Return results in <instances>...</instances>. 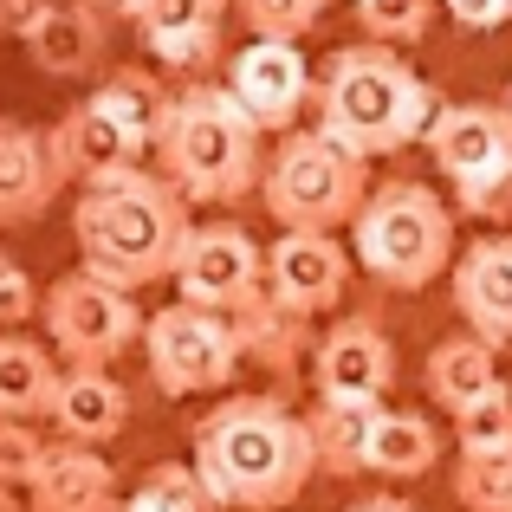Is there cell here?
<instances>
[{
	"label": "cell",
	"mask_w": 512,
	"mask_h": 512,
	"mask_svg": "<svg viewBox=\"0 0 512 512\" xmlns=\"http://www.w3.org/2000/svg\"><path fill=\"white\" fill-rule=\"evenodd\" d=\"M383 415V402H338V396H318L305 409V435H312L318 454V474L331 480H357L370 474V428Z\"/></svg>",
	"instance_id": "obj_24"
},
{
	"label": "cell",
	"mask_w": 512,
	"mask_h": 512,
	"mask_svg": "<svg viewBox=\"0 0 512 512\" xmlns=\"http://www.w3.org/2000/svg\"><path fill=\"white\" fill-rule=\"evenodd\" d=\"M46 137H52V156H59V175H65V182H78V188L111 182V175H124V169H143V156H150L98 98L72 104Z\"/></svg>",
	"instance_id": "obj_14"
},
{
	"label": "cell",
	"mask_w": 512,
	"mask_h": 512,
	"mask_svg": "<svg viewBox=\"0 0 512 512\" xmlns=\"http://www.w3.org/2000/svg\"><path fill=\"white\" fill-rule=\"evenodd\" d=\"M454 312L487 344H512V234H480L454 260Z\"/></svg>",
	"instance_id": "obj_16"
},
{
	"label": "cell",
	"mask_w": 512,
	"mask_h": 512,
	"mask_svg": "<svg viewBox=\"0 0 512 512\" xmlns=\"http://www.w3.org/2000/svg\"><path fill=\"white\" fill-rule=\"evenodd\" d=\"M506 111H512V85H506Z\"/></svg>",
	"instance_id": "obj_40"
},
{
	"label": "cell",
	"mask_w": 512,
	"mask_h": 512,
	"mask_svg": "<svg viewBox=\"0 0 512 512\" xmlns=\"http://www.w3.org/2000/svg\"><path fill=\"white\" fill-rule=\"evenodd\" d=\"M39 305H46V292H39L33 273L0 247V331H20L26 318H39Z\"/></svg>",
	"instance_id": "obj_33"
},
{
	"label": "cell",
	"mask_w": 512,
	"mask_h": 512,
	"mask_svg": "<svg viewBox=\"0 0 512 512\" xmlns=\"http://www.w3.org/2000/svg\"><path fill=\"white\" fill-rule=\"evenodd\" d=\"M0 512H33V506L20 500V487H7V480H0Z\"/></svg>",
	"instance_id": "obj_38"
},
{
	"label": "cell",
	"mask_w": 512,
	"mask_h": 512,
	"mask_svg": "<svg viewBox=\"0 0 512 512\" xmlns=\"http://www.w3.org/2000/svg\"><path fill=\"white\" fill-rule=\"evenodd\" d=\"M428 156L454 182V201L474 221L512 214V111L506 104H441L428 124Z\"/></svg>",
	"instance_id": "obj_7"
},
{
	"label": "cell",
	"mask_w": 512,
	"mask_h": 512,
	"mask_svg": "<svg viewBox=\"0 0 512 512\" xmlns=\"http://www.w3.org/2000/svg\"><path fill=\"white\" fill-rule=\"evenodd\" d=\"M91 98L104 104V111L117 117V124L130 130V137L143 143V150H156V137H163V124H169V104H175V91L163 85V78L150 72V65H117L111 78H104Z\"/></svg>",
	"instance_id": "obj_26"
},
{
	"label": "cell",
	"mask_w": 512,
	"mask_h": 512,
	"mask_svg": "<svg viewBox=\"0 0 512 512\" xmlns=\"http://www.w3.org/2000/svg\"><path fill=\"white\" fill-rule=\"evenodd\" d=\"M65 175L52 156V137L20 117H0V227H26L59 201Z\"/></svg>",
	"instance_id": "obj_17"
},
{
	"label": "cell",
	"mask_w": 512,
	"mask_h": 512,
	"mask_svg": "<svg viewBox=\"0 0 512 512\" xmlns=\"http://www.w3.org/2000/svg\"><path fill=\"white\" fill-rule=\"evenodd\" d=\"M454 500L467 512H512V448L461 454V467H454Z\"/></svg>",
	"instance_id": "obj_28"
},
{
	"label": "cell",
	"mask_w": 512,
	"mask_h": 512,
	"mask_svg": "<svg viewBox=\"0 0 512 512\" xmlns=\"http://www.w3.org/2000/svg\"><path fill=\"white\" fill-rule=\"evenodd\" d=\"M46 7V0H0V39L7 33H26V20Z\"/></svg>",
	"instance_id": "obj_35"
},
{
	"label": "cell",
	"mask_w": 512,
	"mask_h": 512,
	"mask_svg": "<svg viewBox=\"0 0 512 512\" xmlns=\"http://www.w3.org/2000/svg\"><path fill=\"white\" fill-rule=\"evenodd\" d=\"M195 467L234 512H279L318 480L305 415L279 396H227L195 422Z\"/></svg>",
	"instance_id": "obj_2"
},
{
	"label": "cell",
	"mask_w": 512,
	"mask_h": 512,
	"mask_svg": "<svg viewBox=\"0 0 512 512\" xmlns=\"http://www.w3.org/2000/svg\"><path fill=\"white\" fill-rule=\"evenodd\" d=\"M52 428H59V441L104 448L130 428V389L111 370H65L59 402H52Z\"/></svg>",
	"instance_id": "obj_21"
},
{
	"label": "cell",
	"mask_w": 512,
	"mask_h": 512,
	"mask_svg": "<svg viewBox=\"0 0 512 512\" xmlns=\"http://www.w3.org/2000/svg\"><path fill=\"white\" fill-rule=\"evenodd\" d=\"M435 7L441 0H357V26L376 39V46H415V39H428V26H435Z\"/></svg>",
	"instance_id": "obj_29"
},
{
	"label": "cell",
	"mask_w": 512,
	"mask_h": 512,
	"mask_svg": "<svg viewBox=\"0 0 512 512\" xmlns=\"http://www.w3.org/2000/svg\"><path fill=\"white\" fill-rule=\"evenodd\" d=\"M117 512H150V506H143V500H137V493H130V500H117Z\"/></svg>",
	"instance_id": "obj_39"
},
{
	"label": "cell",
	"mask_w": 512,
	"mask_h": 512,
	"mask_svg": "<svg viewBox=\"0 0 512 512\" xmlns=\"http://www.w3.org/2000/svg\"><path fill=\"white\" fill-rule=\"evenodd\" d=\"M46 454H52V441L39 435V422H7L0 415V480L7 487H33L39 480V467H46Z\"/></svg>",
	"instance_id": "obj_32"
},
{
	"label": "cell",
	"mask_w": 512,
	"mask_h": 512,
	"mask_svg": "<svg viewBox=\"0 0 512 512\" xmlns=\"http://www.w3.org/2000/svg\"><path fill=\"white\" fill-rule=\"evenodd\" d=\"M143 357H150V383L163 396H221L247 363L227 312H208V305H188V299L150 312Z\"/></svg>",
	"instance_id": "obj_9"
},
{
	"label": "cell",
	"mask_w": 512,
	"mask_h": 512,
	"mask_svg": "<svg viewBox=\"0 0 512 512\" xmlns=\"http://www.w3.org/2000/svg\"><path fill=\"white\" fill-rule=\"evenodd\" d=\"M312 111H318V130L331 143H344L350 156L376 163V156H396L409 143L428 137L435 124V91L409 72L396 46H338L318 72V91H312Z\"/></svg>",
	"instance_id": "obj_3"
},
{
	"label": "cell",
	"mask_w": 512,
	"mask_h": 512,
	"mask_svg": "<svg viewBox=\"0 0 512 512\" xmlns=\"http://www.w3.org/2000/svg\"><path fill=\"white\" fill-rule=\"evenodd\" d=\"M20 46L46 78H91L104 65V52H111V26L91 7H78V0H46L26 20Z\"/></svg>",
	"instance_id": "obj_18"
},
{
	"label": "cell",
	"mask_w": 512,
	"mask_h": 512,
	"mask_svg": "<svg viewBox=\"0 0 512 512\" xmlns=\"http://www.w3.org/2000/svg\"><path fill=\"white\" fill-rule=\"evenodd\" d=\"M260 201L279 221V234H338L370 201V163L331 143L325 130H286L266 156Z\"/></svg>",
	"instance_id": "obj_6"
},
{
	"label": "cell",
	"mask_w": 512,
	"mask_h": 512,
	"mask_svg": "<svg viewBox=\"0 0 512 512\" xmlns=\"http://www.w3.org/2000/svg\"><path fill=\"white\" fill-rule=\"evenodd\" d=\"M39 318H46V344L65 357V370H111L130 344H143V325H150L137 312V292L85 273V266L52 279Z\"/></svg>",
	"instance_id": "obj_8"
},
{
	"label": "cell",
	"mask_w": 512,
	"mask_h": 512,
	"mask_svg": "<svg viewBox=\"0 0 512 512\" xmlns=\"http://www.w3.org/2000/svg\"><path fill=\"white\" fill-rule=\"evenodd\" d=\"M357 266L389 292H422L454 273V208L428 182H383L370 188L363 214L350 221Z\"/></svg>",
	"instance_id": "obj_5"
},
{
	"label": "cell",
	"mask_w": 512,
	"mask_h": 512,
	"mask_svg": "<svg viewBox=\"0 0 512 512\" xmlns=\"http://www.w3.org/2000/svg\"><path fill=\"white\" fill-rule=\"evenodd\" d=\"M227 91H234V104L266 137H286V130H299V111L312 104L318 78H312L299 46H286V39H247L227 59Z\"/></svg>",
	"instance_id": "obj_11"
},
{
	"label": "cell",
	"mask_w": 512,
	"mask_h": 512,
	"mask_svg": "<svg viewBox=\"0 0 512 512\" xmlns=\"http://www.w3.org/2000/svg\"><path fill=\"white\" fill-rule=\"evenodd\" d=\"M350 260L357 253L338 234H279L266 247V292L299 318L338 312L350 292Z\"/></svg>",
	"instance_id": "obj_12"
},
{
	"label": "cell",
	"mask_w": 512,
	"mask_h": 512,
	"mask_svg": "<svg viewBox=\"0 0 512 512\" xmlns=\"http://www.w3.org/2000/svg\"><path fill=\"white\" fill-rule=\"evenodd\" d=\"M312 389L338 402H383L396 389V344L376 318H338L312 350Z\"/></svg>",
	"instance_id": "obj_13"
},
{
	"label": "cell",
	"mask_w": 512,
	"mask_h": 512,
	"mask_svg": "<svg viewBox=\"0 0 512 512\" xmlns=\"http://www.w3.org/2000/svg\"><path fill=\"white\" fill-rule=\"evenodd\" d=\"M435 461H441V435H435L428 415H415V409H383L376 415V428H370V474L422 480V474H435Z\"/></svg>",
	"instance_id": "obj_25"
},
{
	"label": "cell",
	"mask_w": 512,
	"mask_h": 512,
	"mask_svg": "<svg viewBox=\"0 0 512 512\" xmlns=\"http://www.w3.org/2000/svg\"><path fill=\"white\" fill-rule=\"evenodd\" d=\"M441 13H448L454 26H467V33H493V26H512V0H441Z\"/></svg>",
	"instance_id": "obj_34"
},
{
	"label": "cell",
	"mask_w": 512,
	"mask_h": 512,
	"mask_svg": "<svg viewBox=\"0 0 512 512\" xmlns=\"http://www.w3.org/2000/svg\"><path fill=\"white\" fill-rule=\"evenodd\" d=\"M350 512H422V506H409V500H396V493H376V500H357Z\"/></svg>",
	"instance_id": "obj_37"
},
{
	"label": "cell",
	"mask_w": 512,
	"mask_h": 512,
	"mask_svg": "<svg viewBox=\"0 0 512 512\" xmlns=\"http://www.w3.org/2000/svg\"><path fill=\"white\" fill-rule=\"evenodd\" d=\"M175 292L208 312H234L253 292H266V247L234 221H195L182 260H175Z\"/></svg>",
	"instance_id": "obj_10"
},
{
	"label": "cell",
	"mask_w": 512,
	"mask_h": 512,
	"mask_svg": "<svg viewBox=\"0 0 512 512\" xmlns=\"http://www.w3.org/2000/svg\"><path fill=\"white\" fill-rule=\"evenodd\" d=\"M59 383L65 370L52 344H33L26 331H0V415L7 422H52Z\"/></svg>",
	"instance_id": "obj_22"
},
{
	"label": "cell",
	"mask_w": 512,
	"mask_h": 512,
	"mask_svg": "<svg viewBox=\"0 0 512 512\" xmlns=\"http://www.w3.org/2000/svg\"><path fill=\"white\" fill-rule=\"evenodd\" d=\"M221 26H227V0H143L137 7V39L169 72L221 65Z\"/></svg>",
	"instance_id": "obj_15"
},
{
	"label": "cell",
	"mask_w": 512,
	"mask_h": 512,
	"mask_svg": "<svg viewBox=\"0 0 512 512\" xmlns=\"http://www.w3.org/2000/svg\"><path fill=\"white\" fill-rule=\"evenodd\" d=\"M78 7H91L104 26H117V20H130V26H137V7H143V0H78Z\"/></svg>",
	"instance_id": "obj_36"
},
{
	"label": "cell",
	"mask_w": 512,
	"mask_h": 512,
	"mask_svg": "<svg viewBox=\"0 0 512 512\" xmlns=\"http://www.w3.org/2000/svg\"><path fill=\"white\" fill-rule=\"evenodd\" d=\"M33 512H117V474L98 448H78V441H52L39 480L26 487Z\"/></svg>",
	"instance_id": "obj_20"
},
{
	"label": "cell",
	"mask_w": 512,
	"mask_h": 512,
	"mask_svg": "<svg viewBox=\"0 0 512 512\" xmlns=\"http://www.w3.org/2000/svg\"><path fill=\"white\" fill-rule=\"evenodd\" d=\"M227 325H234V338H240V357L260 363V370H266V376H279V383H286V376H299V370H305V357L318 350L312 318L286 312L273 292H253L247 305H234V312H227Z\"/></svg>",
	"instance_id": "obj_19"
},
{
	"label": "cell",
	"mask_w": 512,
	"mask_h": 512,
	"mask_svg": "<svg viewBox=\"0 0 512 512\" xmlns=\"http://www.w3.org/2000/svg\"><path fill=\"white\" fill-rule=\"evenodd\" d=\"M428 396L441 402L448 415L474 409L487 389H500V344H487L480 331H454V338H441L435 350H428V370H422Z\"/></svg>",
	"instance_id": "obj_23"
},
{
	"label": "cell",
	"mask_w": 512,
	"mask_h": 512,
	"mask_svg": "<svg viewBox=\"0 0 512 512\" xmlns=\"http://www.w3.org/2000/svg\"><path fill=\"white\" fill-rule=\"evenodd\" d=\"M234 13L247 20L253 39H286V46H299V39L325 20V0H234Z\"/></svg>",
	"instance_id": "obj_30"
},
{
	"label": "cell",
	"mask_w": 512,
	"mask_h": 512,
	"mask_svg": "<svg viewBox=\"0 0 512 512\" xmlns=\"http://www.w3.org/2000/svg\"><path fill=\"white\" fill-rule=\"evenodd\" d=\"M137 500L150 506V512H234L221 493L208 487V480H201L195 461H163V467H150V474L137 480Z\"/></svg>",
	"instance_id": "obj_27"
},
{
	"label": "cell",
	"mask_w": 512,
	"mask_h": 512,
	"mask_svg": "<svg viewBox=\"0 0 512 512\" xmlns=\"http://www.w3.org/2000/svg\"><path fill=\"white\" fill-rule=\"evenodd\" d=\"M454 441L461 454H487V448H512V389H487L474 409L454 415Z\"/></svg>",
	"instance_id": "obj_31"
},
{
	"label": "cell",
	"mask_w": 512,
	"mask_h": 512,
	"mask_svg": "<svg viewBox=\"0 0 512 512\" xmlns=\"http://www.w3.org/2000/svg\"><path fill=\"white\" fill-rule=\"evenodd\" d=\"M188 234H195L188 195L163 169H124L111 182L78 188V201H72V240H78L85 273L111 279L124 292L175 279Z\"/></svg>",
	"instance_id": "obj_1"
},
{
	"label": "cell",
	"mask_w": 512,
	"mask_h": 512,
	"mask_svg": "<svg viewBox=\"0 0 512 512\" xmlns=\"http://www.w3.org/2000/svg\"><path fill=\"white\" fill-rule=\"evenodd\" d=\"M266 130L234 104L227 85H188L175 91L169 124L156 137V169L188 195V208H234V201L260 195L266 175Z\"/></svg>",
	"instance_id": "obj_4"
}]
</instances>
